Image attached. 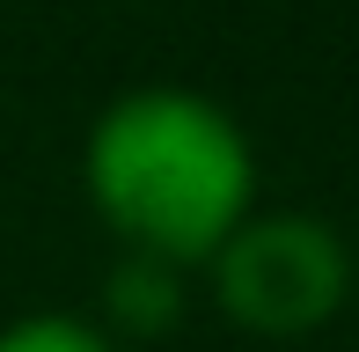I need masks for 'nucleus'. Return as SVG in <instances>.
<instances>
[{"mask_svg":"<svg viewBox=\"0 0 359 352\" xmlns=\"http://www.w3.org/2000/svg\"><path fill=\"white\" fill-rule=\"evenodd\" d=\"M81 184L125 250L205 264L257 213L250 133L198 88H133L88 125Z\"/></svg>","mask_w":359,"mask_h":352,"instance_id":"nucleus-1","label":"nucleus"},{"mask_svg":"<svg viewBox=\"0 0 359 352\" xmlns=\"http://www.w3.org/2000/svg\"><path fill=\"white\" fill-rule=\"evenodd\" d=\"M205 271L220 316L250 338H308L352 301V250L316 213H250Z\"/></svg>","mask_w":359,"mask_h":352,"instance_id":"nucleus-2","label":"nucleus"},{"mask_svg":"<svg viewBox=\"0 0 359 352\" xmlns=\"http://www.w3.org/2000/svg\"><path fill=\"white\" fill-rule=\"evenodd\" d=\"M184 271L191 264H169V257H147V250H125L118 271L103 286V309H110V338H133V345H154L184 323Z\"/></svg>","mask_w":359,"mask_h":352,"instance_id":"nucleus-3","label":"nucleus"},{"mask_svg":"<svg viewBox=\"0 0 359 352\" xmlns=\"http://www.w3.org/2000/svg\"><path fill=\"white\" fill-rule=\"evenodd\" d=\"M0 352H125L118 338H110L103 323H88V316H15L8 330H0Z\"/></svg>","mask_w":359,"mask_h":352,"instance_id":"nucleus-4","label":"nucleus"},{"mask_svg":"<svg viewBox=\"0 0 359 352\" xmlns=\"http://www.w3.org/2000/svg\"><path fill=\"white\" fill-rule=\"evenodd\" d=\"M352 294H359V271H352Z\"/></svg>","mask_w":359,"mask_h":352,"instance_id":"nucleus-5","label":"nucleus"}]
</instances>
